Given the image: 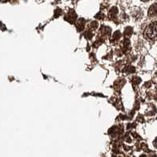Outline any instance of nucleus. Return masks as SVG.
Listing matches in <instances>:
<instances>
[{"mask_svg":"<svg viewBox=\"0 0 157 157\" xmlns=\"http://www.w3.org/2000/svg\"><path fill=\"white\" fill-rule=\"evenodd\" d=\"M157 14V3L153 4L148 10V16H155Z\"/></svg>","mask_w":157,"mask_h":157,"instance_id":"obj_2","label":"nucleus"},{"mask_svg":"<svg viewBox=\"0 0 157 157\" xmlns=\"http://www.w3.org/2000/svg\"><path fill=\"white\" fill-rule=\"evenodd\" d=\"M141 1H143V2H148L149 0H141Z\"/></svg>","mask_w":157,"mask_h":157,"instance_id":"obj_4","label":"nucleus"},{"mask_svg":"<svg viewBox=\"0 0 157 157\" xmlns=\"http://www.w3.org/2000/svg\"><path fill=\"white\" fill-rule=\"evenodd\" d=\"M144 36L149 40H157V21L148 25L144 31Z\"/></svg>","mask_w":157,"mask_h":157,"instance_id":"obj_1","label":"nucleus"},{"mask_svg":"<svg viewBox=\"0 0 157 157\" xmlns=\"http://www.w3.org/2000/svg\"><path fill=\"white\" fill-rule=\"evenodd\" d=\"M154 146H155V148H157V137L155 138V140H154Z\"/></svg>","mask_w":157,"mask_h":157,"instance_id":"obj_3","label":"nucleus"}]
</instances>
